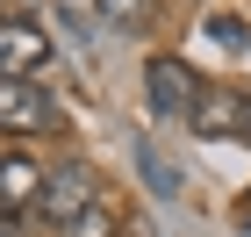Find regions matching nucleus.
I'll use <instances>...</instances> for the list:
<instances>
[{
	"label": "nucleus",
	"mask_w": 251,
	"mask_h": 237,
	"mask_svg": "<svg viewBox=\"0 0 251 237\" xmlns=\"http://www.w3.org/2000/svg\"><path fill=\"white\" fill-rule=\"evenodd\" d=\"M100 201V180H94V165L86 158H65V165H50L43 173V194H36V216L50 223V230H65L72 216H86Z\"/></svg>",
	"instance_id": "1"
},
{
	"label": "nucleus",
	"mask_w": 251,
	"mask_h": 237,
	"mask_svg": "<svg viewBox=\"0 0 251 237\" xmlns=\"http://www.w3.org/2000/svg\"><path fill=\"white\" fill-rule=\"evenodd\" d=\"M144 94H151V115H158V122H187V115H194V101H201V79H194L187 58L158 51V58L144 65Z\"/></svg>",
	"instance_id": "2"
},
{
	"label": "nucleus",
	"mask_w": 251,
	"mask_h": 237,
	"mask_svg": "<svg viewBox=\"0 0 251 237\" xmlns=\"http://www.w3.org/2000/svg\"><path fill=\"white\" fill-rule=\"evenodd\" d=\"M50 29L29 15H0V79H36L43 65H50Z\"/></svg>",
	"instance_id": "3"
},
{
	"label": "nucleus",
	"mask_w": 251,
	"mask_h": 237,
	"mask_svg": "<svg viewBox=\"0 0 251 237\" xmlns=\"http://www.w3.org/2000/svg\"><path fill=\"white\" fill-rule=\"evenodd\" d=\"M58 122V101L43 94V79H0V137H43Z\"/></svg>",
	"instance_id": "4"
},
{
	"label": "nucleus",
	"mask_w": 251,
	"mask_h": 237,
	"mask_svg": "<svg viewBox=\"0 0 251 237\" xmlns=\"http://www.w3.org/2000/svg\"><path fill=\"white\" fill-rule=\"evenodd\" d=\"M194 137H251V108H244V86H201V101H194V115H187Z\"/></svg>",
	"instance_id": "5"
},
{
	"label": "nucleus",
	"mask_w": 251,
	"mask_h": 237,
	"mask_svg": "<svg viewBox=\"0 0 251 237\" xmlns=\"http://www.w3.org/2000/svg\"><path fill=\"white\" fill-rule=\"evenodd\" d=\"M36 194H43V165L29 151H7L0 158V216H29V209H36Z\"/></svg>",
	"instance_id": "6"
},
{
	"label": "nucleus",
	"mask_w": 251,
	"mask_h": 237,
	"mask_svg": "<svg viewBox=\"0 0 251 237\" xmlns=\"http://www.w3.org/2000/svg\"><path fill=\"white\" fill-rule=\"evenodd\" d=\"M136 173H144V187H151L158 201H179V194H187V165H179L158 137H136Z\"/></svg>",
	"instance_id": "7"
},
{
	"label": "nucleus",
	"mask_w": 251,
	"mask_h": 237,
	"mask_svg": "<svg viewBox=\"0 0 251 237\" xmlns=\"http://www.w3.org/2000/svg\"><path fill=\"white\" fill-rule=\"evenodd\" d=\"M100 7V22H108V29H151V15H158V0H94Z\"/></svg>",
	"instance_id": "8"
},
{
	"label": "nucleus",
	"mask_w": 251,
	"mask_h": 237,
	"mask_svg": "<svg viewBox=\"0 0 251 237\" xmlns=\"http://www.w3.org/2000/svg\"><path fill=\"white\" fill-rule=\"evenodd\" d=\"M58 237H122V216H115V209H100V201H94V209H86V216H72V223H65Z\"/></svg>",
	"instance_id": "9"
},
{
	"label": "nucleus",
	"mask_w": 251,
	"mask_h": 237,
	"mask_svg": "<svg viewBox=\"0 0 251 237\" xmlns=\"http://www.w3.org/2000/svg\"><path fill=\"white\" fill-rule=\"evenodd\" d=\"M208 36L223 43V51H251V22L244 15H208Z\"/></svg>",
	"instance_id": "10"
},
{
	"label": "nucleus",
	"mask_w": 251,
	"mask_h": 237,
	"mask_svg": "<svg viewBox=\"0 0 251 237\" xmlns=\"http://www.w3.org/2000/svg\"><path fill=\"white\" fill-rule=\"evenodd\" d=\"M122 237H158V223L151 216H122Z\"/></svg>",
	"instance_id": "11"
},
{
	"label": "nucleus",
	"mask_w": 251,
	"mask_h": 237,
	"mask_svg": "<svg viewBox=\"0 0 251 237\" xmlns=\"http://www.w3.org/2000/svg\"><path fill=\"white\" fill-rule=\"evenodd\" d=\"M237 223H244V230H251V201H244V209H237Z\"/></svg>",
	"instance_id": "12"
},
{
	"label": "nucleus",
	"mask_w": 251,
	"mask_h": 237,
	"mask_svg": "<svg viewBox=\"0 0 251 237\" xmlns=\"http://www.w3.org/2000/svg\"><path fill=\"white\" fill-rule=\"evenodd\" d=\"M244 108H251V86H244Z\"/></svg>",
	"instance_id": "13"
}]
</instances>
